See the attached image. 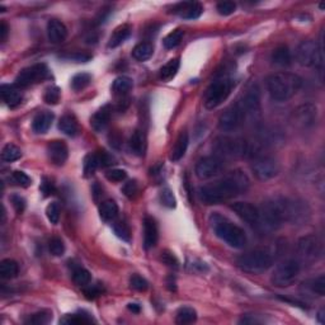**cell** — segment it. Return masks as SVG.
Wrapping results in <instances>:
<instances>
[{"label": "cell", "mask_w": 325, "mask_h": 325, "mask_svg": "<svg viewBox=\"0 0 325 325\" xmlns=\"http://www.w3.org/2000/svg\"><path fill=\"white\" fill-rule=\"evenodd\" d=\"M250 180L241 170H234L221 179L205 185L199 188V199L207 206L220 205L244 193L249 188Z\"/></svg>", "instance_id": "1"}, {"label": "cell", "mask_w": 325, "mask_h": 325, "mask_svg": "<svg viewBox=\"0 0 325 325\" xmlns=\"http://www.w3.org/2000/svg\"><path fill=\"white\" fill-rule=\"evenodd\" d=\"M302 79L292 73H276L267 78V90L276 102H286L300 90Z\"/></svg>", "instance_id": "2"}, {"label": "cell", "mask_w": 325, "mask_h": 325, "mask_svg": "<svg viewBox=\"0 0 325 325\" xmlns=\"http://www.w3.org/2000/svg\"><path fill=\"white\" fill-rule=\"evenodd\" d=\"M210 222H211L212 230L216 234L217 238H220L221 240L230 245L231 248L241 249V248L247 245L248 239L245 231L240 226L235 225L233 221L229 220L228 217L215 212L210 217Z\"/></svg>", "instance_id": "3"}, {"label": "cell", "mask_w": 325, "mask_h": 325, "mask_svg": "<svg viewBox=\"0 0 325 325\" xmlns=\"http://www.w3.org/2000/svg\"><path fill=\"white\" fill-rule=\"evenodd\" d=\"M273 254L268 249L258 248L249 250L236 258V265L241 271L248 273L259 274L268 271L273 265Z\"/></svg>", "instance_id": "4"}, {"label": "cell", "mask_w": 325, "mask_h": 325, "mask_svg": "<svg viewBox=\"0 0 325 325\" xmlns=\"http://www.w3.org/2000/svg\"><path fill=\"white\" fill-rule=\"evenodd\" d=\"M214 150L224 158H248L254 155V146L244 138L220 136L215 140Z\"/></svg>", "instance_id": "5"}, {"label": "cell", "mask_w": 325, "mask_h": 325, "mask_svg": "<svg viewBox=\"0 0 325 325\" xmlns=\"http://www.w3.org/2000/svg\"><path fill=\"white\" fill-rule=\"evenodd\" d=\"M234 82L229 76H221L210 84L204 95V105L207 109H215L222 105L233 90Z\"/></svg>", "instance_id": "6"}, {"label": "cell", "mask_w": 325, "mask_h": 325, "mask_svg": "<svg viewBox=\"0 0 325 325\" xmlns=\"http://www.w3.org/2000/svg\"><path fill=\"white\" fill-rule=\"evenodd\" d=\"M296 58L298 64L306 68H321L324 63L323 47L315 41H302L297 46Z\"/></svg>", "instance_id": "7"}, {"label": "cell", "mask_w": 325, "mask_h": 325, "mask_svg": "<svg viewBox=\"0 0 325 325\" xmlns=\"http://www.w3.org/2000/svg\"><path fill=\"white\" fill-rule=\"evenodd\" d=\"M301 266L296 259H287L278 266L271 277V282L276 287H289L295 283L300 274Z\"/></svg>", "instance_id": "8"}, {"label": "cell", "mask_w": 325, "mask_h": 325, "mask_svg": "<svg viewBox=\"0 0 325 325\" xmlns=\"http://www.w3.org/2000/svg\"><path fill=\"white\" fill-rule=\"evenodd\" d=\"M245 118H247V114H245L240 103L238 102L229 107L221 114L220 118H218V129L225 132L234 131L244 124Z\"/></svg>", "instance_id": "9"}, {"label": "cell", "mask_w": 325, "mask_h": 325, "mask_svg": "<svg viewBox=\"0 0 325 325\" xmlns=\"http://www.w3.org/2000/svg\"><path fill=\"white\" fill-rule=\"evenodd\" d=\"M49 76V69L45 64H36L23 69L15 78L14 85L17 88H27L29 85L45 80Z\"/></svg>", "instance_id": "10"}, {"label": "cell", "mask_w": 325, "mask_h": 325, "mask_svg": "<svg viewBox=\"0 0 325 325\" xmlns=\"http://www.w3.org/2000/svg\"><path fill=\"white\" fill-rule=\"evenodd\" d=\"M224 168H225V162L222 158L217 155H211L199 159L194 168V172L199 179H211V178L221 174Z\"/></svg>", "instance_id": "11"}, {"label": "cell", "mask_w": 325, "mask_h": 325, "mask_svg": "<svg viewBox=\"0 0 325 325\" xmlns=\"http://www.w3.org/2000/svg\"><path fill=\"white\" fill-rule=\"evenodd\" d=\"M252 170L259 180H268L279 172V164L272 156H259L252 164Z\"/></svg>", "instance_id": "12"}, {"label": "cell", "mask_w": 325, "mask_h": 325, "mask_svg": "<svg viewBox=\"0 0 325 325\" xmlns=\"http://www.w3.org/2000/svg\"><path fill=\"white\" fill-rule=\"evenodd\" d=\"M230 207L248 225L254 229H259L260 215L258 207H255L252 204H248V202H235Z\"/></svg>", "instance_id": "13"}, {"label": "cell", "mask_w": 325, "mask_h": 325, "mask_svg": "<svg viewBox=\"0 0 325 325\" xmlns=\"http://www.w3.org/2000/svg\"><path fill=\"white\" fill-rule=\"evenodd\" d=\"M297 252L303 259H315L321 253V247L318 238L314 235L301 238L297 243Z\"/></svg>", "instance_id": "14"}, {"label": "cell", "mask_w": 325, "mask_h": 325, "mask_svg": "<svg viewBox=\"0 0 325 325\" xmlns=\"http://www.w3.org/2000/svg\"><path fill=\"white\" fill-rule=\"evenodd\" d=\"M47 156H49L50 161L56 167H61V165L65 164L69 156V149L65 141H50L49 145H47Z\"/></svg>", "instance_id": "15"}, {"label": "cell", "mask_w": 325, "mask_h": 325, "mask_svg": "<svg viewBox=\"0 0 325 325\" xmlns=\"http://www.w3.org/2000/svg\"><path fill=\"white\" fill-rule=\"evenodd\" d=\"M316 116H318V109H316L315 106L310 105V103L300 106L294 113L295 122L302 129L314 126L316 122Z\"/></svg>", "instance_id": "16"}, {"label": "cell", "mask_w": 325, "mask_h": 325, "mask_svg": "<svg viewBox=\"0 0 325 325\" xmlns=\"http://www.w3.org/2000/svg\"><path fill=\"white\" fill-rule=\"evenodd\" d=\"M240 106L243 107L247 117H253L254 114H258L260 111V94L258 87H252L241 100H239Z\"/></svg>", "instance_id": "17"}, {"label": "cell", "mask_w": 325, "mask_h": 325, "mask_svg": "<svg viewBox=\"0 0 325 325\" xmlns=\"http://www.w3.org/2000/svg\"><path fill=\"white\" fill-rule=\"evenodd\" d=\"M173 12L175 14L180 15L185 19H196L204 12V7L199 3L196 2H185L179 3L173 8Z\"/></svg>", "instance_id": "18"}, {"label": "cell", "mask_w": 325, "mask_h": 325, "mask_svg": "<svg viewBox=\"0 0 325 325\" xmlns=\"http://www.w3.org/2000/svg\"><path fill=\"white\" fill-rule=\"evenodd\" d=\"M0 94H2L3 102L10 108L18 107L23 99V95L19 92V88H17L15 85L3 84L2 88H0Z\"/></svg>", "instance_id": "19"}, {"label": "cell", "mask_w": 325, "mask_h": 325, "mask_svg": "<svg viewBox=\"0 0 325 325\" xmlns=\"http://www.w3.org/2000/svg\"><path fill=\"white\" fill-rule=\"evenodd\" d=\"M159 231L155 220L151 217H145L144 220V245L146 249H151L158 243Z\"/></svg>", "instance_id": "20"}, {"label": "cell", "mask_w": 325, "mask_h": 325, "mask_svg": "<svg viewBox=\"0 0 325 325\" xmlns=\"http://www.w3.org/2000/svg\"><path fill=\"white\" fill-rule=\"evenodd\" d=\"M47 37L52 44H60L68 37V28L60 21L51 19L47 23Z\"/></svg>", "instance_id": "21"}, {"label": "cell", "mask_w": 325, "mask_h": 325, "mask_svg": "<svg viewBox=\"0 0 325 325\" xmlns=\"http://www.w3.org/2000/svg\"><path fill=\"white\" fill-rule=\"evenodd\" d=\"M52 121H54V113L49 111L39 112L34 116L33 121H32V130L36 134H46L51 127Z\"/></svg>", "instance_id": "22"}, {"label": "cell", "mask_w": 325, "mask_h": 325, "mask_svg": "<svg viewBox=\"0 0 325 325\" xmlns=\"http://www.w3.org/2000/svg\"><path fill=\"white\" fill-rule=\"evenodd\" d=\"M109 119H111V107L105 106L93 114L90 118V126L95 132H102L108 126Z\"/></svg>", "instance_id": "23"}, {"label": "cell", "mask_w": 325, "mask_h": 325, "mask_svg": "<svg viewBox=\"0 0 325 325\" xmlns=\"http://www.w3.org/2000/svg\"><path fill=\"white\" fill-rule=\"evenodd\" d=\"M188 144H190V137H188L187 131H182L179 136L177 137V141L174 144V148L172 149V154H170V159L173 161H178L185 156L186 151H187Z\"/></svg>", "instance_id": "24"}, {"label": "cell", "mask_w": 325, "mask_h": 325, "mask_svg": "<svg viewBox=\"0 0 325 325\" xmlns=\"http://www.w3.org/2000/svg\"><path fill=\"white\" fill-rule=\"evenodd\" d=\"M131 34V27L129 25H122L119 27H117L112 33V36L109 37L108 41V47L109 49H116L119 45L124 44L127 38Z\"/></svg>", "instance_id": "25"}, {"label": "cell", "mask_w": 325, "mask_h": 325, "mask_svg": "<svg viewBox=\"0 0 325 325\" xmlns=\"http://www.w3.org/2000/svg\"><path fill=\"white\" fill-rule=\"evenodd\" d=\"M130 150L137 156H143L146 150V137L141 130H136L129 141Z\"/></svg>", "instance_id": "26"}, {"label": "cell", "mask_w": 325, "mask_h": 325, "mask_svg": "<svg viewBox=\"0 0 325 325\" xmlns=\"http://www.w3.org/2000/svg\"><path fill=\"white\" fill-rule=\"evenodd\" d=\"M58 130H60L61 132H64L65 135L74 137V136L79 134L78 121H76L74 116L65 114V116L61 117L60 121H58Z\"/></svg>", "instance_id": "27"}, {"label": "cell", "mask_w": 325, "mask_h": 325, "mask_svg": "<svg viewBox=\"0 0 325 325\" xmlns=\"http://www.w3.org/2000/svg\"><path fill=\"white\" fill-rule=\"evenodd\" d=\"M271 60L272 63L277 66H282V68H283V66H290L292 61L291 51H290L287 46L277 47V49H274L273 52H272Z\"/></svg>", "instance_id": "28"}, {"label": "cell", "mask_w": 325, "mask_h": 325, "mask_svg": "<svg viewBox=\"0 0 325 325\" xmlns=\"http://www.w3.org/2000/svg\"><path fill=\"white\" fill-rule=\"evenodd\" d=\"M117 215H118V206L113 199H106L100 204L99 216L103 221H106V222L113 221L117 217Z\"/></svg>", "instance_id": "29"}, {"label": "cell", "mask_w": 325, "mask_h": 325, "mask_svg": "<svg viewBox=\"0 0 325 325\" xmlns=\"http://www.w3.org/2000/svg\"><path fill=\"white\" fill-rule=\"evenodd\" d=\"M154 54V46L150 42H140L132 50V57L137 61H146Z\"/></svg>", "instance_id": "30"}, {"label": "cell", "mask_w": 325, "mask_h": 325, "mask_svg": "<svg viewBox=\"0 0 325 325\" xmlns=\"http://www.w3.org/2000/svg\"><path fill=\"white\" fill-rule=\"evenodd\" d=\"M179 57L172 58L170 61H168V63L160 69V73H159V76H160L161 80L168 82L170 80V79L174 78V76L177 75L178 70H179Z\"/></svg>", "instance_id": "31"}, {"label": "cell", "mask_w": 325, "mask_h": 325, "mask_svg": "<svg viewBox=\"0 0 325 325\" xmlns=\"http://www.w3.org/2000/svg\"><path fill=\"white\" fill-rule=\"evenodd\" d=\"M19 266L13 259H3L0 263V276L4 279H12L17 277Z\"/></svg>", "instance_id": "32"}, {"label": "cell", "mask_w": 325, "mask_h": 325, "mask_svg": "<svg viewBox=\"0 0 325 325\" xmlns=\"http://www.w3.org/2000/svg\"><path fill=\"white\" fill-rule=\"evenodd\" d=\"M132 79L129 76H118V78L114 79L113 84H112V90H113L116 94L125 95L132 89Z\"/></svg>", "instance_id": "33"}, {"label": "cell", "mask_w": 325, "mask_h": 325, "mask_svg": "<svg viewBox=\"0 0 325 325\" xmlns=\"http://www.w3.org/2000/svg\"><path fill=\"white\" fill-rule=\"evenodd\" d=\"M197 319V313L194 309L188 308V306H185V308H180L179 310L177 311V315H175V323L185 325V324H192L194 323Z\"/></svg>", "instance_id": "34"}, {"label": "cell", "mask_w": 325, "mask_h": 325, "mask_svg": "<svg viewBox=\"0 0 325 325\" xmlns=\"http://www.w3.org/2000/svg\"><path fill=\"white\" fill-rule=\"evenodd\" d=\"M183 37H185V31L180 28H177L174 29V31H172L170 33H168L167 36H165L164 41H162V44H164V47L165 49L170 50V49H174V47H177L178 45L182 42Z\"/></svg>", "instance_id": "35"}, {"label": "cell", "mask_w": 325, "mask_h": 325, "mask_svg": "<svg viewBox=\"0 0 325 325\" xmlns=\"http://www.w3.org/2000/svg\"><path fill=\"white\" fill-rule=\"evenodd\" d=\"M61 323L69 324V325H84L94 323L93 318L85 313H78V314H70L66 315L65 318L61 320Z\"/></svg>", "instance_id": "36"}, {"label": "cell", "mask_w": 325, "mask_h": 325, "mask_svg": "<svg viewBox=\"0 0 325 325\" xmlns=\"http://www.w3.org/2000/svg\"><path fill=\"white\" fill-rule=\"evenodd\" d=\"M22 156V150L14 144H7L2 150V159L4 161H15Z\"/></svg>", "instance_id": "37"}, {"label": "cell", "mask_w": 325, "mask_h": 325, "mask_svg": "<svg viewBox=\"0 0 325 325\" xmlns=\"http://www.w3.org/2000/svg\"><path fill=\"white\" fill-rule=\"evenodd\" d=\"M99 167V162H98L97 154H88L84 159V164H83V170H84V177L89 178L92 175H94L95 170Z\"/></svg>", "instance_id": "38"}, {"label": "cell", "mask_w": 325, "mask_h": 325, "mask_svg": "<svg viewBox=\"0 0 325 325\" xmlns=\"http://www.w3.org/2000/svg\"><path fill=\"white\" fill-rule=\"evenodd\" d=\"M92 281V274L88 270L85 268H76L73 272V282L76 285V286H80V287H85L87 285L90 283Z\"/></svg>", "instance_id": "39"}, {"label": "cell", "mask_w": 325, "mask_h": 325, "mask_svg": "<svg viewBox=\"0 0 325 325\" xmlns=\"http://www.w3.org/2000/svg\"><path fill=\"white\" fill-rule=\"evenodd\" d=\"M113 231L116 236H118L124 241L129 243L131 240V230H130V226L124 220H117L113 224Z\"/></svg>", "instance_id": "40"}, {"label": "cell", "mask_w": 325, "mask_h": 325, "mask_svg": "<svg viewBox=\"0 0 325 325\" xmlns=\"http://www.w3.org/2000/svg\"><path fill=\"white\" fill-rule=\"evenodd\" d=\"M306 286L310 290L313 294L319 295V296H324L325 294V276L324 274H320L316 278L310 279V281L306 282Z\"/></svg>", "instance_id": "41"}, {"label": "cell", "mask_w": 325, "mask_h": 325, "mask_svg": "<svg viewBox=\"0 0 325 325\" xmlns=\"http://www.w3.org/2000/svg\"><path fill=\"white\" fill-rule=\"evenodd\" d=\"M90 82H92V75L90 74L79 73L76 75H74V78L71 79V88L75 92H80L85 87L89 85Z\"/></svg>", "instance_id": "42"}, {"label": "cell", "mask_w": 325, "mask_h": 325, "mask_svg": "<svg viewBox=\"0 0 325 325\" xmlns=\"http://www.w3.org/2000/svg\"><path fill=\"white\" fill-rule=\"evenodd\" d=\"M52 319V313L49 310H42L38 313L33 314L32 316H29V319L26 323L32 324V325H45L49 324Z\"/></svg>", "instance_id": "43"}, {"label": "cell", "mask_w": 325, "mask_h": 325, "mask_svg": "<svg viewBox=\"0 0 325 325\" xmlns=\"http://www.w3.org/2000/svg\"><path fill=\"white\" fill-rule=\"evenodd\" d=\"M49 250L54 257H61L65 253V244L60 238L54 236L49 241Z\"/></svg>", "instance_id": "44"}, {"label": "cell", "mask_w": 325, "mask_h": 325, "mask_svg": "<svg viewBox=\"0 0 325 325\" xmlns=\"http://www.w3.org/2000/svg\"><path fill=\"white\" fill-rule=\"evenodd\" d=\"M60 214H61V209H60V205H58L57 202H51V204L46 207V216L52 225L58 224V220H60Z\"/></svg>", "instance_id": "45"}, {"label": "cell", "mask_w": 325, "mask_h": 325, "mask_svg": "<svg viewBox=\"0 0 325 325\" xmlns=\"http://www.w3.org/2000/svg\"><path fill=\"white\" fill-rule=\"evenodd\" d=\"M60 97H61L60 88L52 85V87H49L46 89V92H45V95H44V99L47 105H57L58 100H60Z\"/></svg>", "instance_id": "46"}, {"label": "cell", "mask_w": 325, "mask_h": 325, "mask_svg": "<svg viewBox=\"0 0 325 325\" xmlns=\"http://www.w3.org/2000/svg\"><path fill=\"white\" fill-rule=\"evenodd\" d=\"M160 202L161 205H164L168 209H174L175 205H177L174 194H173V192L170 191L169 188H164V190L160 192Z\"/></svg>", "instance_id": "47"}, {"label": "cell", "mask_w": 325, "mask_h": 325, "mask_svg": "<svg viewBox=\"0 0 325 325\" xmlns=\"http://www.w3.org/2000/svg\"><path fill=\"white\" fill-rule=\"evenodd\" d=\"M12 179H13V182L15 183V185L21 186V187L26 188V187H29V186L32 185L31 178H29L25 172H21V170H15V172H13Z\"/></svg>", "instance_id": "48"}, {"label": "cell", "mask_w": 325, "mask_h": 325, "mask_svg": "<svg viewBox=\"0 0 325 325\" xmlns=\"http://www.w3.org/2000/svg\"><path fill=\"white\" fill-rule=\"evenodd\" d=\"M130 283H131V287L135 289L136 291H146L149 287V282L144 277L138 276V274H132L131 278H130Z\"/></svg>", "instance_id": "49"}, {"label": "cell", "mask_w": 325, "mask_h": 325, "mask_svg": "<svg viewBox=\"0 0 325 325\" xmlns=\"http://www.w3.org/2000/svg\"><path fill=\"white\" fill-rule=\"evenodd\" d=\"M218 14L221 15H230L236 10V4L234 2H221L216 7Z\"/></svg>", "instance_id": "50"}, {"label": "cell", "mask_w": 325, "mask_h": 325, "mask_svg": "<svg viewBox=\"0 0 325 325\" xmlns=\"http://www.w3.org/2000/svg\"><path fill=\"white\" fill-rule=\"evenodd\" d=\"M106 178L109 182H122L127 178V173L122 169H111L106 173Z\"/></svg>", "instance_id": "51"}, {"label": "cell", "mask_w": 325, "mask_h": 325, "mask_svg": "<svg viewBox=\"0 0 325 325\" xmlns=\"http://www.w3.org/2000/svg\"><path fill=\"white\" fill-rule=\"evenodd\" d=\"M122 192H124V194L126 197H129V198H135L136 196L138 194V186L137 183L135 182V180H130V182L125 183L124 188H122Z\"/></svg>", "instance_id": "52"}, {"label": "cell", "mask_w": 325, "mask_h": 325, "mask_svg": "<svg viewBox=\"0 0 325 325\" xmlns=\"http://www.w3.org/2000/svg\"><path fill=\"white\" fill-rule=\"evenodd\" d=\"M98 162H99V167H109V165L114 164V159L111 154L107 153L106 150H100L99 153L97 154Z\"/></svg>", "instance_id": "53"}, {"label": "cell", "mask_w": 325, "mask_h": 325, "mask_svg": "<svg viewBox=\"0 0 325 325\" xmlns=\"http://www.w3.org/2000/svg\"><path fill=\"white\" fill-rule=\"evenodd\" d=\"M10 201H12L13 207H14V210L17 211V214H22V212L25 211L26 199L23 198L22 196H19V194H13V196L10 197Z\"/></svg>", "instance_id": "54"}, {"label": "cell", "mask_w": 325, "mask_h": 325, "mask_svg": "<svg viewBox=\"0 0 325 325\" xmlns=\"http://www.w3.org/2000/svg\"><path fill=\"white\" fill-rule=\"evenodd\" d=\"M102 294H103V289L100 286H98V285H93V286H89L87 287V289H84V295L88 300H94V298L100 296Z\"/></svg>", "instance_id": "55"}, {"label": "cell", "mask_w": 325, "mask_h": 325, "mask_svg": "<svg viewBox=\"0 0 325 325\" xmlns=\"http://www.w3.org/2000/svg\"><path fill=\"white\" fill-rule=\"evenodd\" d=\"M39 190H41L45 197L52 196V194H55V191H56L54 183H52L50 179H47V178H44V179H42L41 186H39Z\"/></svg>", "instance_id": "56"}, {"label": "cell", "mask_w": 325, "mask_h": 325, "mask_svg": "<svg viewBox=\"0 0 325 325\" xmlns=\"http://www.w3.org/2000/svg\"><path fill=\"white\" fill-rule=\"evenodd\" d=\"M161 260H162V263H165V265L169 266V267H172V268L179 267V262H178V259L175 258V255L173 254V253L162 252L161 253Z\"/></svg>", "instance_id": "57"}, {"label": "cell", "mask_w": 325, "mask_h": 325, "mask_svg": "<svg viewBox=\"0 0 325 325\" xmlns=\"http://www.w3.org/2000/svg\"><path fill=\"white\" fill-rule=\"evenodd\" d=\"M8 33H9V28H8L7 23L2 22V25H0V41L2 42L7 41Z\"/></svg>", "instance_id": "58"}, {"label": "cell", "mask_w": 325, "mask_h": 325, "mask_svg": "<svg viewBox=\"0 0 325 325\" xmlns=\"http://www.w3.org/2000/svg\"><path fill=\"white\" fill-rule=\"evenodd\" d=\"M109 141H111V145H112V146H114V148H116V149H118L119 146H121L122 138L119 137L117 132H114L113 135L109 136Z\"/></svg>", "instance_id": "59"}, {"label": "cell", "mask_w": 325, "mask_h": 325, "mask_svg": "<svg viewBox=\"0 0 325 325\" xmlns=\"http://www.w3.org/2000/svg\"><path fill=\"white\" fill-rule=\"evenodd\" d=\"M129 310H131L132 313H140V306L137 303H129Z\"/></svg>", "instance_id": "60"}]
</instances>
